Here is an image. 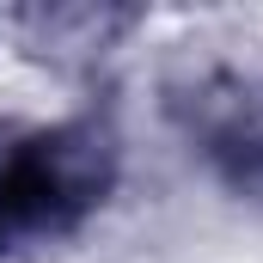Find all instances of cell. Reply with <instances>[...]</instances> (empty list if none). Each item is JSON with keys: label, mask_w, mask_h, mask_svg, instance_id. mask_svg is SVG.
Here are the masks:
<instances>
[{"label": "cell", "mask_w": 263, "mask_h": 263, "mask_svg": "<svg viewBox=\"0 0 263 263\" xmlns=\"http://www.w3.org/2000/svg\"><path fill=\"white\" fill-rule=\"evenodd\" d=\"M18 49H31L37 62H55V67H86V62H104L135 25L141 12L135 6H98V0H55V6H18L6 12Z\"/></svg>", "instance_id": "3957f363"}, {"label": "cell", "mask_w": 263, "mask_h": 263, "mask_svg": "<svg viewBox=\"0 0 263 263\" xmlns=\"http://www.w3.org/2000/svg\"><path fill=\"white\" fill-rule=\"evenodd\" d=\"M123 178L117 123L80 110L62 123H0V263L73 245Z\"/></svg>", "instance_id": "6da1fadb"}, {"label": "cell", "mask_w": 263, "mask_h": 263, "mask_svg": "<svg viewBox=\"0 0 263 263\" xmlns=\"http://www.w3.org/2000/svg\"><path fill=\"white\" fill-rule=\"evenodd\" d=\"M165 110L190 153L245 202H263V73L233 62H190L165 80Z\"/></svg>", "instance_id": "7a4b0ae2"}]
</instances>
